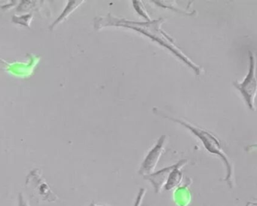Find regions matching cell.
Returning <instances> with one entry per match:
<instances>
[{
	"instance_id": "cell-10",
	"label": "cell",
	"mask_w": 257,
	"mask_h": 206,
	"mask_svg": "<svg viewBox=\"0 0 257 206\" xmlns=\"http://www.w3.org/2000/svg\"><path fill=\"white\" fill-rule=\"evenodd\" d=\"M146 192H147V190H146L145 188H141L140 189L133 206H141V203H142L144 196H145Z\"/></svg>"
},
{
	"instance_id": "cell-2",
	"label": "cell",
	"mask_w": 257,
	"mask_h": 206,
	"mask_svg": "<svg viewBox=\"0 0 257 206\" xmlns=\"http://www.w3.org/2000/svg\"><path fill=\"white\" fill-rule=\"evenodd\" d=\"M153 112L158 114V115L162 116V117L168 119V120H171L174 123H178V124L184 126L186 129L190 131L195 136H196L202 143L204 149L209 153L218 156L222 160L224 166H225V171H226L225 177H224V181L226 182L230 187L232 188L234 186V170H233L232 163H231L228 156L225 154L222 146H221L220 142L215 135L209 132L208 131L201 129V128L198 127V126H195V125L192 124V123H189L186 120L176 118L173 116L168 115V114L164 113L163 111L158 110L157 108H153Z\"/></svg>"
},
{
	"instance_id": "cell-5",
	"label": "cell",
	"mask_w": 257,
	"mask_h": 206,
	"mask_svg": "<svg viewBox=\"0 0 257 206\" xmlns=\"http://www.w3.org/2000/svg\"><path fill=\"white\" fill-rule=\"evenodd\" d=\"M167 136L165 135H162L158 140L156 144L152 147L151 150L148 152L147 156L144 158V161L141 163L138 173L143 177L150 175L154 172L164 151H165V144L167 142Z\"/></svg>"
},
{
	"instance_id": "cell-11",
	"label": "cell",
	"mask_w": 257,
	"mask_h": 206,
	"mask_svg": "<svg viewBox=\"0 0 257 206\" xmlns=\"http://www.w3.org/2000/svg\"><path fill=\"white\" fill-rule=\"evenodd\" d=\"M19 206H28V203L25 201L23 194L22 192L19 194Z\"/></svg>"
},
{
	"instance_id": "cell-4",
	"label": "cell",
	"mask_w": 257,
	"mask_h": 206,
	"mask_svg": "<svg viewBox=\"0 0 257 206\" xmlns=\"http://www.w3.org/2000/svg\"><path fill=\"white\" fill-rule=\"evenodd\" d=\"M27 188L31 187V192L34 196L41 198L43 201L53 202L58 199L56 195L51 190L49 185L45 182L39 172V169H34L27 177Z\"/></svg>"
},
{
	"instance_id": "cell-6",
	"label": "cell",
	"mask_w": 257,
	"mask_h": 206,
	"mask_svg": "<svg viewBox=\"0 0 257 206\" xmlns=\"http://www.w3.org/2000/svg\"><path fill=\"white\" fill-rule=\"evenodd\" d=\"M188 163L187 159H182L177 163L174 164L172 170L170 172L164 188L165 190L171 191L180 186L183 181V168Z\"/></svg>"
},
{
	"instance_id": "cell-7",
	"label": "cell",
	"mask_w": 257,
	"mask_h": 206,
	"mask_svg": "<svg viewBox=\"0 0 257 206\" xmlns=\"http://www.w3.org/2000/svg\"><path fill=\"white\" fill-rule=\"evenodd\" d=\"M174 165L171 166L165 167L156 172L152 173L150 175L145 176L144 179L150 182L152 186L154 188L155 192L156 193H159L162 190V187L165 186L166 183L167 179H168V175L170 172L172 170Z\"/></svg>"
},
{
	"instance_id": "cell-9",
	"label": "cell",
	"mask_w": 257,
	"mask_h": 206,
	"mask_svg": "<svg viewBox=\"0 0 257 206\" xmlns=\"http://www.w3.org/2000/svg\"><path fill=\"white\" fill-rule=\"evenodd\" d=\"M132 4H133L134 8L136 10L137 13H138L141 17L145 19L147 22H150V21L152 20L142 3L139 2V1H134Z\"/></svg>"
},
{
	"instance_id": "cell-12",
	"label": "cell",
	"mask_w": 257,
	"mask_h": 206,
	"mask_svg": "<svg viewBox=\"0 0 257 206\" xmlns=\"http://www.w3.org/2000/svg\"><path fill=\"white\" fill-rule=\"evenodd\" d=\"M89 206H104V205H102V204H95V203H94V202H91V204H89Z\"/></svg>"
},
{
	"instance_id": "cell-8",
	"label": "cell",
	"mask_w": 257,
	"mask_h": 206,
	"mask_svg": "<svg viewBox=\"0 0 257 206\" xmlns=\"http://www.w3.org/2000/svg\"><path fill=\"white\" fill-rule=\"evenodd\" d=\"M189 184L183 185L180 187L177 188L176 190V202L178 206H187L191 200L190 192L188 189Z\"/></svg>"
},
{
	"instance_id": "cell-1",
	"label": "cell",
	"mask_w": 257,
	"mask_h": 206,
	"mask_svg": "<svg viewBox=\"0 0 257 206\" xmlns=\"http://www.w3.org/2000/svg\"><path fill=\"white\" fill-rule=\"evenodd\" d=\"M165 19H159L151 20L150 22H137L126 20L124 19L112 16L109 14L106 17H100L96 19L95 28L101 29L105 27H118V28H127L147 36L153 42H156L162 47L169 50L176 57L181 60L189 68L192 69L196 75H201L202 69L189 59L181 50L177 47L172 37L162 29V25L165 22Z\"/></svg>"
},
{
	"instance_id": "cell-3",
	"label": "cell",
	"mask_w": 257,
	"mask_h": 206,
	"mask_svg": "<svg viewBox=\"0 0 257 206\" xmlns=\"http://www.w3.org/2000/svg\"><path fill=\"white\" fill-rule=\"evenodd\" d=\"M233 85L238 90L245 103L251 111H255V97L256 94V78H255V59L252 52H249V68L248 73L241 82L235 81Z\"/></svg>"
}]
</instances>
